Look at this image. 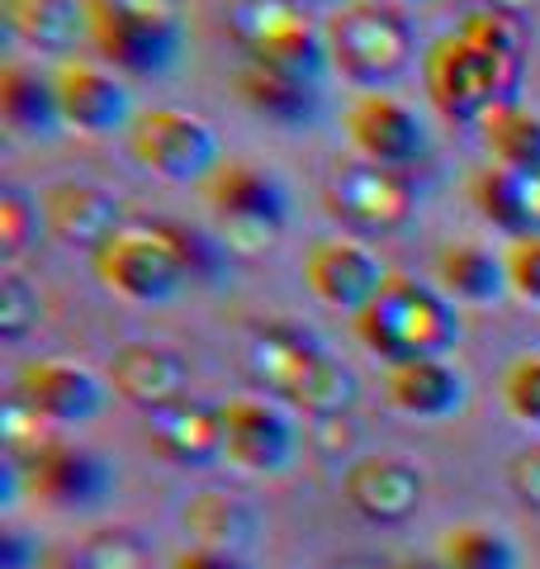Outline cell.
<instances>
[{
	"mask_svg": "<svg viewBox=\"0 0 540 569\" xmlns=\"http://www.w3.org/2000/svg\"><path fill=\"white\" fill-rule=\"evenodd\" d=\"M39 228H43L39 200H29L20 190L0 194V242H6V252H24V247L39 238Z\"/></svg>",
	"mask_w": 540,
	"mask_h": 569,
	"instance_id": "obj_35",
	"label": "cell"
},
{
	"mask_svg": "<svg viewBox=\"0 0 540 569\" xmlns=\"http://www.w3.org/2000/svg\"><path fill=\"white\" fill-rule=\"evenodd\" d=\"M470 200L474 209L489 219L498 233L508 238H531V219H527V204H521V176L508 167H483L474 171L470 181Z\"/></svg>",
	"mask_w": 540,
	"mask_h": 569,
	"instance_id": "obj_29",
	"label": "cell"
},
{
	"mask_svg": "<svg viewBox=\"0 0 540 569\" xmlns=\"http://www.w3.org/2000/svg\"><path fill=\"white\" fill-rule=\"evenodd\" d=\"M110 380H100L96 370L67 361V356H39V361H24L20 376H14V399L29 413H39L48 427L96 422L110 408Z\"/></svg>",
	"mask_w": 540,
	"mask_h": 569,
	"instance_id": "obj_8",
	"label": "cell"
},
{
	"mask_svg": "<svg viewBox=\"0 0 540 569\" xmlns=\"http://www.w3.org/2000/svg\"><path fill=\"white\" fill-rule=\"evenodd\" d=\"M479 133H483V148H489L493 167L540 171V114L521 110L517 100L493 104V110L479 119Z\"/></svg>",
	"mask_w": 540,
	"mask_h": 569,
	"instance_id": "obj_26",
	"label": "cell"
},
{
	"mask_svg": "<svg viewBox=\"0 0 540 569\" xmlns=\"http://www.w3.org/2000/svg\"><path fill=\"white\" fill-rule=\"evenodd\" d=\"M223 413V456L251 475H284L299 456L294 422L266 399H228Z\"/></svg>",
	"mask_w": 540,
	"mask_h": 569,
	"instance_id": "obj_12",
	"label": "cell"
},
{
	"mask_svg": "<svg viewBox=\"0 0 540 569\" xmlns=\"http://www.w3.org/2000/svg\"><path fill=\"white\" fill-rule=\"evenodd\" d=\"M540 6V0H483V10H498V14H512V20H521V14H531Z\"/></svg>",
	"mask_w": 540,
	"mask_h": 569,
	"instance_id": "obj_42",
	"label": "cell"
},
{
	"mask_svg": "<svg viewBox=\"0 0 540 569\" xmlns=\"http://www.w3.org/2000/svg\"><path fill=\"white\" fill-rule=\"evenodd\" d=\"M341 493L366 522H408L422 508L427 479L403 456H360L341 470Z\"/></svg>",
	"mask_w": 540,
	"mask_h": 569,
	"instance_id": "obj_16",
	"label": "cell"
},
{
	"mask_svg": "<svg viewBox=\"0 0 540 569\" xmlns=\"http://www.w3.org/2000/svg\"><path fill=\"white\" fill-rule=\"evenodd\" d=\"M460 39L464 43H474L483 58H493L498 62V71L508 77V86L517 91L521 86V29H517V20L512 14H498V10H470L460 20Z\"/></svg>",
	"mask_w": 540,
	"mask_h": 569,
	"instance_id": "obj_31",
	"label": "cell"
},
{
	"mask_svg": "<svg viewBox=\"0 0 540 569\" xmlns=\"http://www.w3.org/2000/svg\"><path fill=\"white\" fill-rule=\"evenodd\" d=\"M422 86H427L431 104H437L450 123H479L493 104L517 96L508 86V77L498 71V62L483 58V52L474 43H464L460 33H441V39L427 43Z\"/></svg>",
	"mask_w": 540,
	"mask_h": 569,
	"instance_id": "obj_6",
	"label": "cell"
},
{
	"mask_svg": "<svg viewBox=\"0 0 540 569\" xmlns=\"http://www.w3.org/2000/svg\"><path fill=\"white\" fill-rule=\"evenodd\" d=\"M502 408L521 422L540 432V356H517V361L502 370Z\"/></svg>",
	"mask_w": 540,
	"mask_h": 569,
	"instance_id": "obj_33",
	"label": "cell"
},
{
	"mask_svg": "<svg viewBox=\"0 0 540 569\" xmlns=\"http://www.w3.org/2000/svg\"><path fill=\"white\" fill-rule=\"evenodd\" d=\"M389 569H446L441 560H399V565H389Z\"/></svg>",
	"mask_w": 540,
	"mask_h": 569,
	"instance_id": "obj_43",
	"label": "cell"
},
{
	"mask_svg": "<svg viewBox=\"0 0 540 569\" xmlns=\"http://www.w3.org/2000/svg\"><path fill=\"white\" fill-rule=\"evenodd\" d=\"M43 233L58 238L62 247H81V252H100L114 233H123V204L110 190L86 186V181H58L39 194Z\"/></svg>",
	"mask_w": 540,
	"mask_h": 569,
	"instance_id": "obj_18",
	"label": "cell"
},
{
	"mask_svg": "<svg viewBox=\"0 0 540 569\" xmlns=\"http://www.w3.org/2000/svg\"><path fill=\"white\" fill-rule=\"evenodd\" d=\"M129 138V157L142 167L161 176L171 186H204L213 171H219V133L213 123L194 119L186 110H148L133 119Z\"/></svg>",
	"mask_w": 540,
	"mask_h": 569,
	"instance_id": "obj_7",
	"label": "cell"
},
{
	"mask_svg": "<svg viewBox=\"0 0 540 569\" xmlns=\"http://www.w3.org/2000/svg\"><path fill=\"white\" fill-rule=\"evenodd\" d=\"M322 39H328V62L360 91L393 86L418 52L408 20L384 0H351V6L332 10Z\"/></svg>",
	"mask_w": 540,
	"mask_h": 569,
	"instance_id": "obj_2",
	"label": "cell"
},
{
	"mask_svg": "<svg viewBox=\"0 0 540 569\" xmlns=\"http://www.w3.org/2000/svg\"><path fill=\"white\" fill-rule=\"evenodd\" d=\"M90 271L129 305H167L190 284L186 261L176 257L157 223H129L123 233H114L100 252H90Z\"/></svg>",
	"mask_w": 540,
	"mask_h": 569,
	"instance_id": "obj_5",
	"label": "cell"
},
{
	"mask_svg": "<svg viewBox=\"0 0 540 569\" xmlns=\"http://www.w3.org/2000/svg\"><path fill=\"white\" fill-rule=\"evenodd\" d=\"M437 560L446 569H521L517 546L493 527H446L437 537Z\"/></svg>",
	"mask_w": 540,
	"mask_h": 569,
	"instance_id": "obj_28",
	"label": "cell"
},
{
	"mask_svg": "<svg viewBox=\"0 0 540 569\" xmlns=\"http://www.w3.org/2000/svg\"><path fill=\"white\" fill-rule=\"evenodd\" d=\"M521 176V204H527L531 233H540V171H517Z\"/></svg>",
	"mask_w": 540,
	"mask_h": 569,
	"instance_id": "obj_41",
	"label": "cell"
},
{
	"mask_svg": "<svg viewBox=\"0 0 540 569\" xmlns=\"http://www.w3.org/2000/svg\"><path fill=\"white\" fill-rule=\"evenodd\" d=\"M399 6H431V0H399Z\"/></svg>",
	"mask_w": 540,
	"mask_h": 569,
	"instance_id": "obj_44",
	"label": "cell"
},
{
	"mask_svg": "<svg viewBox=\"0 0 540 569\" xmlns=\"http://www.w3.org/2000/svg\"><path fill=\"white\" fill-rule=\"evenodd\" d=\"M318 356H322V347L309 332H299L290 323H266L257 332V342H251V376H257L276 399L290 403Z\"/></svg>",
	"mask_w": 540,
	"mask_h": 569,
	"instance_id": "obj_24",
	"label": "cell"
},
{
	"mask_svg": "<svg viewBox=\"0 0 540 569\" xmlns=\"http://www.w3.org/2000/svg\"><path fill=\"white\" fill-rule=\"evenodd\" d=\"M180 531L200 550H223V556H247L261 541V518L242 493L200 489L180 503Z\"/></svg>",
	"mask_w": 540,
	"mask_h": 569,
	"instance_id": "obj_19",
	"label": "cell"
},
{
	"mask_svg": "<svg viewBox=\"0 0 540 569\" xmlns=\"http://www.w3.org/2000/svg\"><path fill=\"white\" fill-rule=\"evenodd\" d=\"M90 14V43L100 48V58H110L123 71L138 77H167L180 62L186 48V24H161V20H142V14H123L104 0H86Z\"/></svg>",
	"mask_w": 540,
	"mask_h": 569,
	"instance_id": "obj_11",
	"label": "cell"
},
{
	"mask_svg": "<svg viewBox=\"0 0 540 569\" xmlns=\"http://www.w3.org/2000/svg\"><path fill=\"white\" fill-rule=\"evenodd\" d=\"M356 399H360L356 370H351V366H341L337 356L322 351L318 361H313V370L303 376V385L294 389L290 408H299V413H309V418H337V413H347Z\"/></svg>",
	"mask_w": 540,
	"mask_h": 569,
	"instance_id": "obj_30",
	"label": "cell"
},
{
	"mask_svg": "<svg viewBox=\"0 0 540 569\" xmlns=\"http://www.w3.org/2000/svg\"><path fill=\"white\" fill-rule=\"evenodd\" d=\"M39 290L24 280V276H14L6 271L0 276V332L10 337V342H20V337L39 323Z\"/></svg>",
	"mask_w": 540,
	"mask_h": 569,
	"instance_id": "obj_34",
	"label": "cell"
},
{
	"mask_svg": "<svg viewBox=\"0 0 540 569\" xmlns=\"http://www.w3.org/2000/svg\"><path fill=\"white\" fill-rule=\"evenodd\" d=\"M328 209H332V219L356 228V233L389 238L399 228H408L418 200H412V186L403 181V171L356 162V167H341L328 181Z\"/></svg>",
	"mask_w": 540,
	"mask_h": 569,
	"instance_id": "obj_10",
	"label": "cell"
},
{
	"mask_svg": "<svg viewBox=\"0 0 540 569\" xmlns=\"http://www.w3.org/2000/svg\"><path fill=\"white\" fill-rule=\"evenodd\" d=\"M204 194L213 219H219V242L228 252L261 257L280 242L284 219H290V200H284V186L270 171L251 162H223L204 181Z\"/></svg>",
	"mask_w": 540,
	"mask_h": 569,
	"instance_id": "obj_4",
	"label": "cell"
},
{
	"mask_svg": "<svg viewBox=\"0 0 540 569\" xmlns=\"http://www.w3.org/2000/svg\"><path fill=\"white\" fill-rule=\"evenodd\" d=\"M228 29L242 58H251V67L270 71V77L318 86L322 67H328V39L303 14L299 0H232Z\"/></svg>",
	"mask_w": 540,
	"mask_h": 569,
	"instance_id": "obj_3",
	"label": "cell"
},
{
	"mask_svg": "<svg viewBox=\"0 0 540 569\" xmlns=\"http://www.w3.org/2000/svg\"><path fill=\"white\" fill-rule=\"evenodd\" d=\"M508 485L527 508H540V447H521L508 460Z\"/></svg>",
	"mask_w": 540,
	"mask_h": 569,
	"instance_id": "obj_37",
	"label": "cell"
},
{
	"mask_svg": "<svg viewBox=\"0 0 540 569\" xmlns=\"http://www.w3.org/2000/svg\"><path fill=\"white\" fill-rule=\"evenodd\" d=\"M389 280V271L374 261L366 247H356L347 238H322L303 252V284L313 290V299H322L337 313H360L380 295V284Z\"/></svg>",
	"mask_w": 540,
	"mask_h": 569,
	"instance_id": "obj_15",
	"label": "cell"
},
{
	"mask_svg": "<svg viewBox=\"0 0 540 569\" xmlns=\"http://www.w3.org/2000/svg\"><path fill=\"white\" fill-rule=\"evenodd\" d=\"M238 96L247 110H257L270 123H284V129H299L318 114V86L313 81H290V77H270V71L247 67L238 77Z\"/></svg>",
	"mask_w": 540,
	"mask_h": 569,
	"instance_id": "obj_27",
	"label": "cell"
},
{
	"mask_svg": "<svg viewBox=\"0 0 540 569\" xmlns=\"http://www.w3.org/2000/svg\"><path fill=\"white\" fill-rule=\"evenodd\" d=\"M384 395L389 403L399 408L408 418H456L464 408V395H470V385L456 366L437 356V361H403V366H389L384 370Z\"/></svg>",
	"mask_w": 540,
	"mask_h": 569,
	"instance_id": "obj_21",
	"label": "cell"
},
{
	"mask_svg": "<svg viewBox=\"0 0 540 569\" xmlns=\"http://www.w3.org/2000/svg\"><path fill=\"white\" fill-rule=\"evenodd\" d=\"M347 133L351 148L374 167L403 171L412 162H422L427 152V129L422 119L408 110L403 100H393L384 91H360L347 110Z\"/></svg>",
	"mask_w": 540,
	"mask_h": 569,
	"instance_id": "obj_13",
	"label": "cell"
},
{
	"mask_svg": "<svg viewBox=\"0 0 540 569\" xmlns=\"http://www.w3.org/2000/svg\"><path fill=\"white\" fill-rule=\"evenodd\" d=\"M437 284L450 305H498L508 295V266L479 242H446L437 252Z\"/></svg>",
	"mask_w": 540,
	"mask_h": 569,
	"instance_id": "obj_25",
	"label": "cell"
},
{
	"mask_svg": "<svg viewBox=\"0 0 540 569\" xmlns=\"http://www.w3.org/2000/svg\"><path fill=\"white\" fill-rule=\"evenodd\" d=\"M104 380L119 399H129L142 413H161L190 395V366L176 347L161 342H123L110 356V370Z\"/></svg>",
	"mask_w": 540,
	"mask_h": 569,
	"instance_id": "obj_17",
	"label": "cell"
},
{
	"mask_svg": "<svg viewBox=\"0 0 540 569\" xmlns=\"http://www.w3.org/2000/svg\"><path fill=\"white\" fill-rule=\"evenodd\" d=\"M71 569H152V546L133 527H100L71 550Z\"/></svg>",
	"mask_w": 540,
	"mask_h": 569,
	"instance_id": "obj_32",
	"label": "cell"
},
{
	"mask_svg": "<svg viewBox=\"0 0 540 569\" xmlns=\"http://www.w3.org/2000/svg\"><path fill=\"white\" fill-rule=\"evenodd\" d=\"M171 569H251V560L247 556H223V550L190 546V550H180V556L171 560Z\"/></svg>",
	"mask_w": 540,
	"mask_h": 569,
	"instance_id": "obj_38",
	"label": "cell"
},
{
	"mask_svg": "<svg viewBox=\"0 0 540 569\" xmlns=\"http://www.w3.org/2000/svg\"><path fill=\"white\" fill-rule=\"evenodd\" d=\"M328 6H337V10H341V6H351V0H328Z\"/></svg>",
	"mask_w": 540,
	"mask_h": 569,
	"instance_id": "obj_45",
	"label": "cell"
},
{
	"mask_svg": "<svg viewBox=\"0 0 540 569\" xmlns=\"http://www.w3.org/2000/svg\"><path fill=\"white\" fill-rule=\"evenodd\" d=\"M337 569H370V565H337Z\"/></svg>",
	"mask_w": 540,
	"mask_h": 569,
	"instance_id": "obj_46",
	"label": "cell"
},
{
	"mask_svg": "<svg viewBox=\"0 0 540 569\" xmlns=\"http://www.w3.org/2000/svg\"><path fill=\"white\" fill-rule=\"evenodd\" d=\"M52 91H58L62 123L77 133L104 138V133H129L133 129V96L114 71H100L90 62H62L52 71Z\"/></svg>",
	"mask_w": 540,
	"mask_h": 569,
	"instance_id": "obj_14",
	"label": "cell"
},
{
	"mask_svg": "<svg viewBox=\"0 0 540 569\" xmlns=\"http://www.w3.org/2000/svg\"><path fill=\"white\" fill-rule=\"evenodd\" d=\"M104 6H114L123 14H142V20H161V24H180V14H186L180 0H104Z\"/></svg>",
	"mask_w": 540,
	"mask_h": 569,
	"instance_id": "obj_39",
	"label": "cell"
},
{
	"mask_svg": "<svg viewBox=\"0 0 540 569\" xmlns=\"http://www.w3.org/2000/svg\"><path fill=\"white\" fill-rule=\"evenodd\" d=\"M24 475V489L48 508H100L114 493V466L71 441H43L33 456H10Z\"/></svg>",
	"mask_w": 540,
	"mask_h": 569,
	"instance_id": "obj_9",
	"label": "cell"
},
{
	"mask_svg": "<svg viewBox=\"0 0 540 569\" xmlns=\"http://www.w3.org/2000/svg\"><path fill=\"white\" fill-rule=\"evenodd\" d=\"M0 119L10 133L20 138H58L67 123L58 110V91L52 77H39L24 62H6L0 67Z\"/></svg>",
	"mask_w": 540,
	"mask_h": 569,
	"instance_id": "obj_23",
	"label": "cell"
},
{
	"mask_svg": "<svg viewBox=\"0 0 540 569\" xmlns=\"http://www.w3.org/2000/svg\"><path fill=\"white\" fill-rule=\"evenodd\" d=\"M6 29L33 52L67 58L90 39V14L86 0H0Z\"/></svg>",
	"mask_w": 540,
	"mask_h": 569,
	"instance_id": "obj_22",
	"label": "cell"
},
{
	"mask_svg": "<svg viewBox=\"0 0 540 569\" xmlns=\"http://www.w3.org/2000/svg\"><path fill=\"white\" fill-rule=\"evenodd\" d=\"M502 266H508V290L527 305H540V233L512 238V247L502 252Z\"/></svg>",
	"mask_w": 540,
	"mask_h": 569,
	"instance_id": "obj_36",
	"label": "cell"
},
{
	"mask_svg": "<svg viewBox=\"0 0 540 569\" xmlns=\"http://www.w3.org/2000/svg\"><path fill=\"white\" fill-rule=\"evenodd\" d=\"M33 550H39V541H29L24 531H0V569H33Z\"/></svg>",
	"mask_w": 540,
	"mask_h": 569,
	"instance_id": "obj_40",
	"label": "cell"
},
{
	"mask_svg": "<svg viewBox=\"0 0 540 569\" xmlns=\"http://www.w3.org/2000/svg\"><path fill=\"white\" fill-rule=\"evenodd\" d=\"M148 451L171 460V466L200 470L223 456V413L209 403L180 399L148 418Z\"/></svg>",
	"mask_w": 540,
	"mask_h": 569,
	"instance_id": "obj_20",
	"label": "cell"
},
{
	"mask_svg": "<svg viewBox=\"0 0 540 569\" xmlns=\"http://www.w3.org/2000/svg\"><path fill=\"white\" fill-rule=\"evenodd\" d=\"M356 337L370 356H380L384 366H403V361H437L450 356L460 342V313L456 305L418 284L412 276H389L380 284V295L356 313Z\"/></svg>",
	"mask_w": 540,
	"mask_h": 569,
	"instance_id": "obj_1",
	"label": "cell"
}]
</instances>
